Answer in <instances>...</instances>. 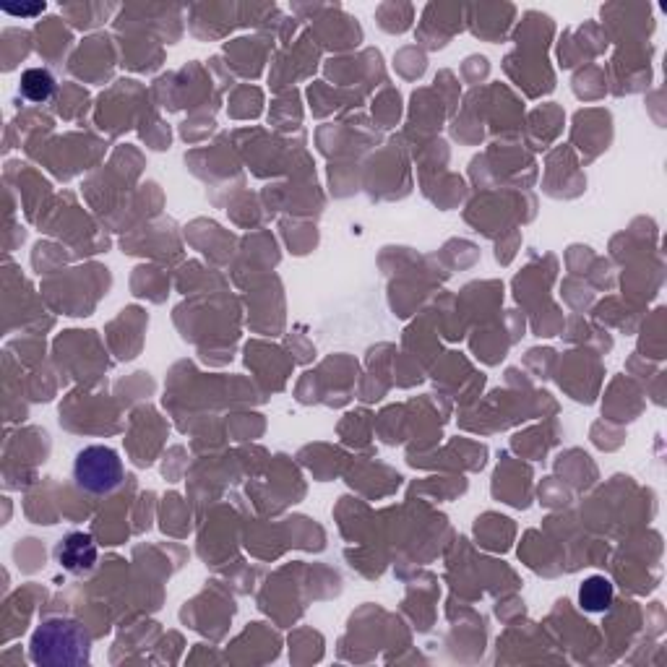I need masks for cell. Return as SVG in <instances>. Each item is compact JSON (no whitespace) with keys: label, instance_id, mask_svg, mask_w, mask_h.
Here are the masks:
<instances>
[{"label":"cell","instance_id":"obj_1","mask_svg":"<svg viewBox=\"0 0 667 667\" xmlns=\"http://www.w3.org/2000/svg\"><path fill=\"white\" fill-rule=\"evenodd\" d=\"M92 652V636L76 621L53 618L45 621L32 636L29 654L34 665H84Z\"/></svg>","mask_w":667,"mask_h":667},{"label":"cell","instance_id":"obj_2","mask_svg":"<svg viewBox=\"0 0 667 667\" xmlns=\"http://www.w3.org/2000/svg\"><path fill=\"white\" fill-rule=\"evenodd\" d=\"M73 480L84 493L110 496L126 480V469H123L118 451L110 449V446H86L76 454Z\"/></svg>","mask_w":667,"mask_h":667},{"label":"cell","instance_id":"obj_3","mask_svg":"<svg viewBox=\"0 0 667 667\" xmlns=\"http://www.w3.org/2000/svg\"><path fill=\"white\" fill-rule=\"evenodd\" d=\"M97 542L89 532H71L55 545V561L60 568H66L68 574L84 576L97 566Z\"/></svg>","mask_w":667,"mask_h":667},{"label":"cell","instance_id":"obj_4","mask_svg":"<svg viewBox=\"0 0 667 667\" xmlns=\"http://www.w3.org/2000/svg\"><path fill=\"white\" fill-rule=\"evenodd\" d=\"M615 589L610 584V579L605 576H589L587 582L579 589V605H582L587 613H605V610L613 605Z\"/></svg>","mask_w":667,"mask_h":667},{"label":"cell","instance_id":"obj_6","mask_svg":"<svg viewBox=\"0 0 667 667\" xmlns=\"http://www.w3.org/2000/svg\"><path fill=\"white\" fill-rule=\"evenodd\" d=\"M3 11L11 16H37L45 11V3H34V6H6Z\"/></svg>","mask_w":667,"mask_h":667},{"label":"cell","instance_id":"obj_5","mask_svg":"<svg viewBox=\"0 0 667 667\" xmlns=\"http://www.w3.org/2000/svg\"><path fill=\"white\" fill-rule=\"evenodd\" d=\"M53 92H55L53 73L45 71V68H29V71H24V76H21V94H24L29 102L50 100Z\"/></svg>","mask_w":667,"mask_h":667}]
</instances>
